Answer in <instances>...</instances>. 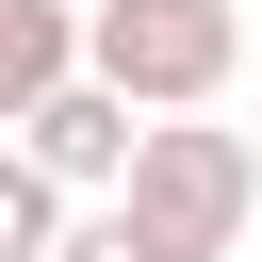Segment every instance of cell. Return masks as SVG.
Instances as JSON below:
<instances>
[{
  "mask_svg": "<svg viewBox=\"0 0 262 262\" xmlns=\"http://www.w3.org/2000/svg\"><path fill=\"white\" fill-rule=\"evenodd\" d=\"M229 66H246L229 0H98V82H131L147 115H196Z\"/></svg>",
  "mask_w": 262,
  "mask_h": 262,
  "instance_id": "2",
  "label": "cell"
},
{
  "mask_svg": "<svg viewBox=\"0 0 262 262\" xmlns=\"http://www.w3.org/2000/svg\"><path fill=\"white\" fill-rule=\"evenodd\" d=\"M180 262H229L246 246V213H262V147L246 131H213V98L196 115H147V147H131V180H115Z\"/></svg>",
  "mask_w": 262,
  "mask_h": 262,
  "instance_id": "1",
  "label": "cell"
},
{
  "mask_svg": "<svg viewBox=\"0 0 262 262\" xmlns=\"http://www.w3.org/2000/svg\"><path fill=\"white\" fill-rule=\"evenodd\" d=\"M82 66H98V0H0V115L66 98Z\"/></svg>",
  "mask_w": 262,
  "mask_h": 262,
  "instance_id": "3",
  "label": "cell"
},
{
  "mask_svg": "<svg viewBox=\"0 0 262 262\" xmlns=\"http://www.w3.org/2000/svg\"><path fill=\"white\" fill-rule=\"evenodd\" d=\"M66 196H82V180H66L49 147H16V164H0V262H66V229H82Z\"/></svg>",
  "mask_w": 262,
  "mask_h": 262,
  "instance_id": "4",
  "label": "cell"
},
{
  "mask_svg": "<svg viewBox=\"0 0 262 262\" xmlns=\"http://www.w3.org/2000/svg\"><path fill=\"white\" fill-rule=\"evenodd\" d=\"M66 262H180V246H164V229L115 196V213H82V229H66Z\"/></svg>",
  "mask_w": 262,
  "mask_h": 262,
  "instance_id": "5",
  "label": "cell"
}]
</instances>
